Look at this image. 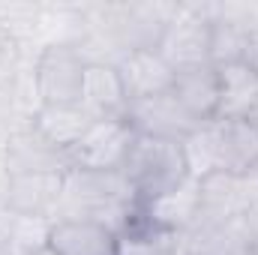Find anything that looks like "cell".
<instances>
[{
  "label": "cell",
  "mask_w": 258,
  "mask_h": 255,
  "mask_svg": "<svg viewBox=\"0 0 258 255\" xmlns=\"http://www.w3.org/2000/svg\"><path fill=\"white\" fill-rule=\"evenodd\" d=\"M243 63L258 72V30L246 27V45H243Z\"/></svg>",
  "instance_id": "9a60e30c"
},
{
  "label": "cell",
  "mask_w": 258,
  "mask_h": 255,
  "mask_svg": "<svg viewBox=\"0 0 258 255\" xmlns=\"http://www.w3.org/2000/svg\"><path fill=\"white\" fill-rule=\"evenodd\" d=\"M135 141V129L126 117H99L69 150V171H120L129 147Z\"/></svg>",
  "instance_id": "7a4b0ae2"
},
{
  "label": "cell",
  "mask_w": 258,
  "mask_h": 255,
  "mask_svg": "<svg viewBox=\"0 0 258 255\" xmlns=\"http://www.w3.org/2000/svg\"><path fill=\"white\" fill-rule=\"evenodd\" d=\"M246 45V27L234 21H210V63L225 66L243 60Z\"/></svg>",
  "instance_id": "5bb4252c"
},
{
  "label": "cell",
  "mask_w": 258,
  "mask_h": 255,
  "mask_svg": "<svg viewBox=\"0 0 258 255\" xmlns=\"http://www.w3.org/2000/svg\"><path fill=\"white\" fill-rule=\"evenodd\" d=\"M156 51L174 69L210 63V21L168 24L165 33L156 39Z\"/></svg>",
  "instance_id": "30bf717a"
},
{
  "label": "cell",
  "mask_w": 258,
  "mask_h": 255,
  "mask_svg": "<svg viewBox=\"0 0 258 255\" xmlns=\"http://www.w3.org/2000/svg\"><path fill=\"white\" fill-rule=\"evenodd\" d=\"M93 120H99V117H93L81 102L78 105H57V108L42 105L36 111V117H33V132L42 135L51 147L66 153L87 129L93 126Z\"/></svg>",
  "instance_id": "7c38bea8"
},
{
  "label": "cell",
  "mask_w": 258,
  "mask_h": 255,
  "mask_svg": "<svg viewBox=\"0 0 258 255\" xmlns=\"http://www.w3.org/2000/svg\"><path fill=\"white\" fill-rule=\"evenodd\" d=\"M219 102L213 120H252L258 114V72L243 60L216 66Z\"/></svg>",
  "instance_id": "ba28073f"
},
{
  "label": "cell",
  "mask_w": 258,
  "mask_h": 255,
  "mask_svg": "<svg viewBox=\"0 0 258 255\" xmlns=\"http://www.w3.org/2000/svg\"><path fill=\"white\" fill-rule=\"evenodd\" d=\"M171 96L180 102V108L192 117L195 123H207L216 117V102H219V78L213 63H198L174 69V84Z\"/></svg>",
  "instance_id": "9c48e42d"
},
{
  "label": "cell",
  "mask_w": 258,
  "mask_h": 255,
  "mask_svg": "<svg viewBox=\"0 0 258 255\" xmlns=\"http://www.w3.org/2000/svg\"><path fill=\"white\" fill-rule=\"evenodd\" d=\"M87 63L81 57V51H75L72 45H51L42 51L39 63H36V93L39 102L45 108H57V105H78L84 96V75Z\"/></svg>",
  "instance_id": "3957f363"
},
{
  "label": "cell",
  "mask_w": 258,
  "mask_h": 255,
  "mask_svg": "<svg viewBox=\"0 0 258 255\" xmlns=\"http://www.w3.org/2000/svg\"><path fill=\"white\" fill-rule=\"evenodd\" d=\"M66 171H15L9 174L6 204L15 216L39 219L60 207Z\"/></svg>",
  "instance_id": "277c9868"
},
{
  "label": "cell",
  "mask_w": 258,
  "mask_h": 255,
  "mask_svg": "<svg viewBox=\"0 0 258 255\" xmlns=\"http://www.w3.org/2000/svg\"><path fill=\"white\" fill-rule=\"evenodd\" d=\"M24 255H54V252H51V249L42 243V246H36V249H30V252H24Z\"/></svg>",
  "instance_id": "2e32d148"
},
{
  "label": "cell",
  "mask_w": 258,
  "mask_h": 255,
  "mask_svg": "<svg viewBox=\"0 0 258 255\" xmlns=\"http://www.w3.org/2000/svg\"><path fill=\"white\" fill-rule=\"evenodd\" d=\"M126 120L138 135H156V138H174V141H186L201 126L180 108V102L171 96V90L162 96L144 99V102H132L126 111Z\"/></svg>",
  "instance_id": "52a82bcc"
},
{
  "label": "cell",
  "mask_w": 258,
  "mask_h": 255,
  "mask_svg": "<svg viewBox=\"0 0 258 255\" xmlns=\"http://www.w3.org/2000/svg\"><path fill=\"white\" fill-rule=\"evenodd\" d=\"M114 66L120 72L129 105L153 99V96H162L174 84V66L168 63L156 48H129L120 57V63Z\"/></svg>",
  "instance_id": "5b68a950"
},
{
  "label": "cell",
  "mask_w": 258,
  "mask_h": 255,
  "mask_svg": "<svg viewBox=\"0 0 258 255\" xmlns=\"http://www.w3.org/2000/svg\"><path fill=\"white\" fill-rule=\"evenodd\" d=\"M81 105L93 117H126L129 99L114 63H87Z\"/></svg>",
  "instance_id": "8fae6325"
},
{
  "label": "cell",
  "mask_w": 258,
  "mask_h": 255,
  "mask_svg": "<svg viewBox=\"0 0 258 255\" xmlns=\"http://www.w3.org/2000/svg\"><path fill=\"white\" fill-rule=\"evenodd\" d=\"M129 192L135 195V204H153L171 192H177L192 174L183 141L174 138H156V135H138L129 147L123 168H120Z\"/></svg>",
  "instance_id": "6da1fadb"
},
{
  "label": "cell",
  "mask_w": 258,
  "mask_h": 255,
  "mask_svg": "<svg viewBox=\"0 0 258 255\" xmlns=\"http://www.w3.org/2000/svg\"><path fill=\"white\" fill-rule=\"evenodd\" d=\"M45 246L54 255H117V231L93 219H54L45 228Z\"/></svg>",
  "instance_id": "8992f818"
},
{
  "label": "cell",
  "mask_w": 258,
  "mask_h": 255,
  "mask_svg": "<svg viewBox=\"0 0 258 255\" xmlns=\"http://www.w3.org/2000/svg\"><path fill=\"white\" fill-rule=\"evenodd\" d=\"M117 255H183L180 234L132 216L117 231Z\"/></svg>",
  "instance_id": "4fadbf2b"
}]
</instances>
